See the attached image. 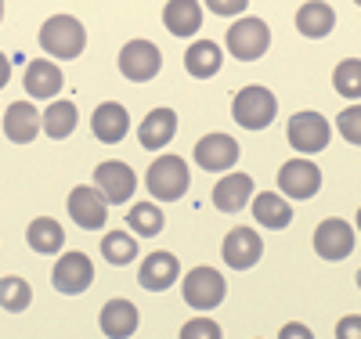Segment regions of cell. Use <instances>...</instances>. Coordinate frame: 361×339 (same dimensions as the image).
<instances>
[{
  "label": "cell",
  "instance_id": "26",
  "mask_svg": "<svg viewBox=\"0 0 361 339\" xmlns=\"http://www.w3.org/2000/svg\"><path fill=\"white\" fill-rule=\"evenodd\" d=\"M76 119H80L76 101H51L47 112L40 116V134H47L54 141H66L76 130Z\"/></svg>",
  "mask_w": 361,
  "mask_h": 339
},
{
  "label": "cell",
  "instance_id": "14",
  "mask_svg": "<svg viewBox=\"0 0 361 339\" xmlns=\"http://www.w3.org/2000/svg\"><path fill=\"white\" fill-rule=\"evenodd\" d=\"M180 278V260L166 249H156V253H148L137 267V282L148 289V292H166L173 282Z\"/></svg>",
  "mask_w": 361,
  "mask_h": 339
},
{
  "label": "cell",
  "instance_id": "19",
  "mask_svg": "<svg viewBox=\"0 0 361 339\" xmlns=\"http://www.w3.org/2000/svg\"><path fill=\"white\" fill-rule=\"evenodd\" d=\"M173 134H177V112L173 109H152L141 119V127H137V141L148 152L166 148L173 141Z\"/></svg>",
  "mask_w": 361,
  "mask_h": 339
},
{
  "label": "cell",
  "instance_id": "18",
  "mask_svg": "<svg viewBox=\"0 0 361 339\" xmlns=\"http://www.w3.org/2000/svg\"><path fill=\"white\" fill-rule=\"evenodd\" d=\"M253 177L250 173H224L217 184H214V206L221 213H243L246 202L253 199Z\"/></svg>",
  "mask_w": 361,
  "mask_h": 339
},
{
  "label": "cell",
  "instance_id": "8",
  "mask_svg": "<svg viewBox=\"0 0 361 339\" xmlns=\"http://www.w3.org/2000/svg\"><path fill=\"white\" fill-rule=\"evenodd\" d=\"M51 282L58 292H66V296H80L90 289V282H94V264H90L87 253L73 249V253H62L51 271Z\"/></svg>",
  "mask_w": 361,
  "mask_h": 339
},
{
  "label": "cell",
  "instance_id": "30",
  "mask_svg": "<svg viewBox=\"0 0 361 339\" xmlns=\"http://www.w3.org/2000/svg\"><path fill=\"white\" fill-rule=\"evenodd\" d=\"M102 257L112 264V267H123L137 257V238L130 231H109L102 238Z\"/></svg>",
  "mask_w": 361,
  "mask_h": 339
},
{
  "label": "cell",
  "instance_id": "23",
  "mask_svg": "<svg viewBox=\"0 0 361 339\" xmlns=\"http://www.w3.org/2000/svg\"><path fill=\"white\" fill-rule=\"evenodd\" d=\"M333 25H336V11L322 4V0H311V4H300L296 11V29H300V37H307V40H322L333 33Z\"/></svg>",
  "mask_w": 361,
  "mask_h": 339
},
{
  "label": "cell",
  "instance_id": "32",
  "mask_svg": "<svg viewBox=\"0 0 361 339\" xmlns=\"http://www.w3.org/2000/svg\"><path fill=\"white\" fill-rule=\"evenodd\" d=\"M336 127H340V137L347 144H361V101L357 105H347L336 116Z\"/></svg>",
  "mask_w": 361,
  "mask_h": 339
},
{
  "label": "cell",
  "instance_id": "17",
  "mask_svg": "<svg viewBox=\"0 0 361 339\" xmlns=\"http://www.w3.org/2000/svg\"><path fill=\"white\" fill-rule=\"evenodd\" d=\"M90 130H94V137L102 144H119L130 130V112L119 101H102L94 109V116H90Z\"/></svg>",
  "mask_w": 361,
  "mask_h": 339
},
{
  "label": "cell",
  "instance_id": "10",
  "mask_svg": "<svg viewBox=\"0 0 361 339\" xmlns=\"http://www.w3.org/2000/svg\"><path fill=\"white\" fill-rule=\"evenodd\" d=\"M279 188L289 199H314L322 188V170L314 159H289L279 170Z\"/></svg>",
  "mask_w": 361,
  "mask_h": 339
},
{
  "label": "cell",
  "instance_id": "33",
  "mask_svg": "<svg viewBox=\"0 0 361 339\" xmlns=\"http://www.w3.org/2000/svg\"><path fill=\"white\" fill-rule=\"evenodd\" d=\"M180 339H221V325L214 318H192L180 328Z\"/></svg>",
  "mask_w": 361,
  "mask_h": 339
},
{
  "label": "cell",
  "instance_id": "4",
  "mask_svg": "<svg viewBox=\"0 0 361 339\" xmlns=\"http://www.w3.org/2000/svg\"><path fill=\"white\" fill-rule=\"evenodd\" d=\"M224 47H228V54L238 58V61H257V58H264L267 47H271V29H267L264 18L246 15V18H238V22L228 29Z\"/></svg>",
  "mask_w": 361,
  "mask_h": 339
},
{
  "label": "cell",
  "instance_id": "24",
  "mask_svg": "<svg viewBox=\"0 0 361 339\" xmlns=\"http://www.w3.org/2000/svg\"><path fill=\"white\" fill-rule=\"evenodd\" d=\"M221 61H224V51H221V44H214V40L188 44V51H185V69H188V76H195V80L217 76Z\"/></svg>",
  "mask_w": 361,
  "mask_h": 339
},
{
  "label": "cell",
  "instance_id": "15",
  "mask_svg": "<svg viewBox=\"0 0 361 339\" xmlns=\"http://www.w3.org/2000/svg\"><path fill=\"white\" fill-rule=\"evenodd\" d=\"M66 206H69V217H73L80 228H87V231L105 228V213H109V206H105V199L98 195V188H87V184H80V188L69 192Z\"/></svg>",
  "mask_w": 361,
  "mask_h": 339
},
{
  "label": "cell",
  "instance_id": "11",
  "mask_svg": "<svg viewBox=\"0 0 361 339\" xmlns=\"http://www.w3.org/2000/svg\"><path fill=\"white\" fill-rule=\"evenodd\" d=\"M238 163V141L231 134H206L195 141V166L209 173H224Z\"/></svg>",
  "mask_w": 361,
  "mask_h": 339
},
{
  "label": "cell",
  "instance_id": "31",
  "mask_svg": "<svg viewBox=\"0 0 361 339\" xmlns=\"http://www.w3.org/2000/svg\"><path fill=\"white\" fill-rule=\"evenodd\" d=\"M29 303H33V289H29L25 278H18V274H8V278H0V307H4V311L22 314Z\"/></svg>",
  "mask_w": 361,
  "mask_h": 339
},
{
  "label": "cell",
  "instance_id": "35",
  "mask_svg": "<svg viewBox=\"0 0 361 339\" xmlns=\"http://www.w3.org/2000/svg\"><path fill=\"white\" fill-rule=\"evenodd\" d=\"M279 339H314V332L307 325H300V321H289V325H282Z\"/></svg>",
  "mask_w": 361,
  "mask_h": 339
},
{
  "label": "cell",
  "instance_id": "5",
  "mask_svg": "<svg viewBox=\"0 0 361 339\" xmlns=\"http://www.w3.org/2000/svg\"><path fill=\"white\" fill-rule=\"evenodd\" d=\"M180 296H185V303L192 311H214L228 296V282L214 267H192L185 274V282H180Z\"/></svg>",
  "mask_w": 361,
  "mask_h": 339
},
{
  "label": "cell",
  "instance_id": "12",
  "mask_svg": "<svg viewBox=\"0 0 361 339\" xmlns=\"http://www.w3.org/2000/svg\"><path fill=\"white\" fill-rule=\"evenodd\" d=\"M221 257L228 267L235 271H250L260 257H264V242L253 228H231L221 242Z\"/></svg>",
  "mask_w": 361,
  "mask_h": 339
},
{
  "label": "cell",
  "instance_id": "34",
  "mask_svg": "<svg viewBox=\"0 0 361 339\" xmlns=\"http://www.w3.org/2000/svg\"><path fill=\"white\" fill-rule=\"evenodd\" d=\"M336 339H361V314H347L336 321Z\"/></svg>",
  "mask_w": 361,
  "mask_h": 339
},
{
  "label": "cell",
  "instance_id": "29",
  "mask_svg": "<svg viewBox=\"0 0 361 339\" xmlns=\"http://www.w3.org/2000/svg\"><path fill=\"white\" fill-rule=\"evenodd\" d=\"M333 87L336 94L347 101H361V58H343L340 66L333 69Z\"/></svg>",
  "mask_w": 361,
  "mask_h": 339
},
{
  "label": "cell",
  "instance_id": "28",
  "mask_svg": "<svg viewBox=\"0 0 361 339\" xmlns=\"http://www.w3.org/2000/svg\"><path fill=\"white\" fill-rule=\"evenodd\" d=\"M127 224L137 238H156L163 231V209L156 202H134L127 209Z\"/></svg>",
  "mask_w": 361,
  "mask_h": 339
},
{
  "label": "cell",
  "instance_id": "20",
  "mask_svg": "<svg viewBox=\"0 0 361 339\" xmlns=\"http://www.w3.org/2000/svg\"><path fill=\"white\" fill-rule=\"evenodd\" d=\"M98 325L109 339H127L137 332L141 325V314H137V307L130 300H109L102 307V314H98Z\"/></svg>",
  "mask_w": 361,
  "mask_h": 339
},
{
  "label": "cell",
  "instance_id": "27",
  "mask_svg": "<svg viewBox=\"0 0 361 339\" xmlns=\"http://www.w3.org/2000/svg\"><path fill=\"white\" fill-rule=\"evenodd\" d=\"M25 242L33 245L37 253H58L66 245V228L58 224L54 217H37V221H29V228H25Z\"/></svg>",
  "mask_w": 361,
  "mask_h": 339
},
{
  "label": "cell",
  "instance_id": "13",
  "mask_svg": "<svg viewBox=\"0 0 361 339\" xmlns=\"http://www.w3.org/2000/svg\"><path fill=\"white\" fill-rule=\"evenodd\" d=\"M314 253L322 260H347L354 253V228L340 217H329L314 228Z\"/></svg>",
  "mask_w": 361,
  "mask_h": 339
},
{
  "label": "cell",
  "instance_id": "9",
  "mask_svg": "<svg viewBox=\"0 0 361 339\" xmlns=\"http://www.w3.org/2000/svg\"><path fill=\"white\" fill-rule=\"evenodd\" d=\"M159 69H163V54L152 40H130L119 51V73L134 83H148Z\"/></svg>",
  "mask_w": 361,
  "mask_h": 339
},
{
  "label": "cell",
  "instance_id": "2",
  "mask_svg": "<svg viewBox=\"0 0 361 339\" xmlns=\"http://www.w3.org/2000/svg\"><path fill=\"white\" fill-rule=\"evenodd\" d=\"M231 116H235L238 127H246V130H264V127H271V123H275L279 101H275V94H271L267 87L250 83V87H243V90L235 94Z\"/></svg>",
  "mask_w": 361,
  "mask_h": 339
},
{
  "label": "cell",
  "instance_id": "6",
  "mask_svg": "<svg viewBox=\"0 0 361 339\" xmlns=\"http://www.w3.org/2000/svg\"><path fill=\"white\" fill-rule=\"evenodd\" d=\"M286 137L289 144L300 152V156H318V152L329 148V141H333V127H329V119L322 112H296L289 119V127H286Z\"/></svg>",
  "mask_w": 361,
  "mask_h": 339
},
{
  "label": "cell",
  "instance_id": "39",
  "mask_svg": "<svg viewBox=\"0 0 361 339\" xmlns=\"http://www.w3.org/2000/svg\"><path fill=\"white\" fill-rule=\"evenodd\" d=\"M0 22H4V4H0Z\"/></svg>",
  "mask_w": 361,
  "mask_h": 339
},
{
  "label": "cell",
  "instance_id": "38",
  "mask_svg": "<svg viewBox=\"0 0 361 339\" xmlns=\"http://www.w3.org/2000/svg\"><path fill=\"white\" fill-rule=\"evenodd\" d=\"M357 231H361V209H357Z\"/></svg>",
  "mask_w": 361,
  "mask_h": 339
},
{
  "label": "cell",
  "instance_id": "37",
  "mask_svg": "<svg viewBox=\"0 0 361 339\" xmlns=\"http://www.w3.org/2000/svg\"><path fill=\"white\" fill-rule=\"evenodd\" d=\"M8 80H11V61H8L4 51H0V87H8Z\"/></svg>",
  "mask_w": 361,
  "mask_h": 339
},
{
  "label": "cell",
  "instance_id": "16",
  "mask_svg": "<svg viewBox=\"0 0 361 339\" xmlns=\"http://www.w3.org/2000/svg\"><path fill=\"white\" fill-rule=\"evenodd\" d=\"M62 87H66V76H62V69H58L51 58H33L25 66V94L29 98L47 101L54 94H62Z\"/></svg>",
  "mask_w": 361,
  "mask_h": 339
},
{
  "label": "cell",
  "instance_id": "22",
  "mask_svg": "<svg viewBox=\"0 0 361 339\" xmlns=\"http://www.w3.org/2000/svg\"><path fill=\"white\" fill-rule=\"evenodd\" d=\"M4 134L15 144H29V141H33L40 134V112H37V105L33 101H15L4 112Z\"/></svg>",
  "mask_w": 361,
  "mask_h": 339
},
{
  "label": "cell",
  "instance_id": "21",
  "mask_svg": "<svg viewBox=\"0 0 361 339\" xmlns=\"http://www.w3.org/2000/svg\"><path fill=\"white\" fill-rule=\"evenodd\" d=\"M163 25L180 40L195 37L199 25H202V4L199 0H170V4L163 8Z\"/></svg>",
  "mask_w": 361,
  "mask_h": 339
},
{
  "label": "cell",
  "instance_id": "7",
  "mask_svg": "<svg viewBox=\"0 0 361 339\" xmlns=\"http://www.w3.org/2000/svg\"><path fill=\"white\" fill-rule=\"evenodd\" d=\"M94 188L98 195L105 199V206H119V202H130L134 188H137V173L119 163V159H109V163H98L94 166Z\"/></svg>",
  "mask_w": 361,
  "mask_h": 339
},
{
  "label": "cell",
  "instance_id": "36",
  "mask_svg": "<svg viewBox=\"0 0 361 339\" xmlns=\"http://www.w3.org/2000/svg\"><path fill=\"white\" fill-rule=\"evenodd\" d=\"M209 11H214V15H243L246 4H243V0H231V4H224V0H214V4H209Z\"/></svg>",
  "mask_w": 361,
  "mask_h": 339
},
{
  "label": "cell",
  "instance_id": "1",
  "mask_svg": "<svg viewBox=\"0 0 361 339\" xmlns=\"http://www.w3.org/2000/svg\"><path fill=\"white\" fill-rule=\"evenodd\" d=\"M40 47L51 54V58H62V61H73L83 54L87 47V29L76 15H51L44 25H40Z\"/></svg>",
  "mask_w": 361,
  "mask_h": 339
},
{
  "label": "cell",
  "instance_id": "40",
  "mask_svg": "<svg viewBox=\"0 0 361 339\" xmlns=\"http://www.w3.org/2000/svg\"><path fill=\"white\" fill-rule=\"evenodd\" d=\"M357 289H361V271H357Z\"/></svg>",
  "mask_w": 361,
  "mask_h": 339
},
{
  "label": "cell",
  "instance_id": "25",
  "mask_svg": "<svg viewBox=\"0 0 361 339\" xmlns=\"http://www.w3.org/2000/svg\"><path fill=\"white\" fill-rule=\"evenodd\" d=\"M253 217H257L260 228L282 231V228L293 224V209H289V202H286L279 192H260V195L253 199Z\"/></svg>",
  "mask_w": 361,
  "mask_h": 339
},
{
  "label": "cell",
  "instance_id": "3",
  "mask_svg": "<svg viewBox=\"0 0 361 339\" xmlns=\"http://www.w3.org/2000/svg\"><path fill=\"white\" fill-rule=\"evenodd\" d=\"M145 188L152 192L156 202H177L188 192V163L180 156H159L152 159L145 173Z\"/></svg>",
  "mask_w": 361,
  "mask_h": 339
}]
</instances>
